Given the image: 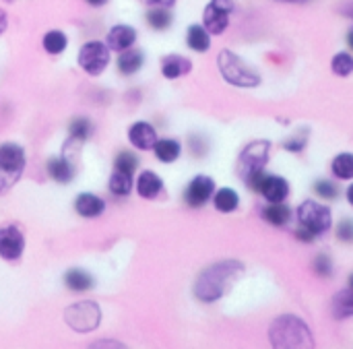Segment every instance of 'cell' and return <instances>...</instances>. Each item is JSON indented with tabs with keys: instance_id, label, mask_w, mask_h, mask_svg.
Instances as JSON below:
<instances>
[{
	"instance_id": "1",
	"label": "cell",
	"mask_w": 353,
	"mask_h": 349,
	"mask_svg": "<svg viewBox=\"0 0 353 349\" xmlns=\"http://www.w3.org/2000/svg\"><path fill=\"white\" fill-rule=\"evenodd\" d=\"M269 343L273 349H316L310 325L298 315H279L269 325Z\"/></svg>"
},
{
	"instance_id": "2",
	"label": "cell",
	"mask_w": 353,
	"mask_h": 349,
	"mask_svg": "<svg viewBox=\"0 0 353 349\" xmlns=\"http://www.w3.org/2000/svg\"><path fill=\"white\" fill-rule=\"evenodd\" d=\"M242 269L244 267L238 261H221V263L207 267L194 283V296L207 304L217 302L230 290V286L236 281Z\"/></svg>"
},
{
	"instance_id": "3",
	"label": "cell",
	"mask_w": 353,
	"mask_h": 349,
	"mask_svg": "<svg viewBox=\"0 0 353 349\" xmlns=\"http://www.w3.org/2000/svg\"><path fill=\"white\" fill-rule=\"evenodd\" d=\"M217 66L221 77L240 89H254L261 85V72L256 68H252L244 58H240L236 52L232 50H221L217 56Z\"/></svg>"
},
{
	"instance_id": "4",
	"label": "cell",
	"mask_w": 353,
	"mask_h": 349,
	"mask_svg": "<svg viewBox=\"0 0 353 349\" xmlns=\"http://www.w3.org/2000/svg\"><path fill=\"white\" fill-rule=\"evenodd\" d=\"M294 215L298 219V228H304L306 232H310L316 238L325 236L333 228V211L327 203H323L319 199L302 201Z\"/></svg>"
},
{
	"instance_id": "5",
	"label": "cell",
	"mask_w": 353,
	"mask_h": 349,
	"mask_svg": "<svg viewBox=\"0 0 353 349\" xmlns=\"http://www.w3.org/2000/svg\"><path fill=\"white\" fill-rule=\"evenodd\" d=\"M271 151H273V145L267 139L248 143L238 157V174L242 176V180L250 178L259 172H265V168L271 159Z\"/></svg>"
},
{
	"instance_id": "6",
	"label": "cell",
	"mask_w": 353,
	"mask_h": 349,
	"mask_svg": "<svg viewBox=\"0 0 353 349\" xmlns=\"http://www.w3.org/2000/svg\"><path fill=\"white\" fill-rule=\"evenodd\" d=\"M110 52L112 50L108 48V43H103L99 39H91V41L83 43L79 48L77 62H79V66L87 74L97 77V74H101L108 68V64H110Z\"/></svg>"
},
{
	"instance_id": "7",
	"label": "cell",
	"mask_w": 353,
	"mask_h": 349,
	"mask_svg": "<svg viewBox=\"0 0 353 349\" xmlns=\"http://www.w3.org/2000/svg\"><path fill=\"white\" fill-rule=\"evenodd\" d=\"M236 10L234 0H209L203 10V27L211 35H221L228 31L232 23V14Z\"/></svg>"
},
{
	"instance_id": "8",
	"label": "cell",
	"mask_w": 353,
	"mask_h": 349,
	"mask_svg": "<svg viewBox=\"0 0 353 349\" xmlns=\"http://www.w3.org/2000/svg\"><path fill=\"white\" fill-rule=\"evenodd\" d=\"M252 192H259L267 203H285L290 199V195H292V188H290V180L288 178H283L279 174L265 172L256 180Z\"/></svg>"
},
{
	"instance_id": "9",
	"label": "cell",
	"mask_w": 353,
	"mask_h": 349,
	"mask_svg": "<svg viewBox=\"0 0 353 349\" xmlns=\"http://www.w3.org/2000/svg\"><path fill=\"white\" fill-rule=\"evenodd\" d=\"M217 184H215V180L211 178V176H205V174H199V176H194L188 184H186V188H184V203L190 207V209H201V207H205L211 199H213V195H215V188Z\"/></svg>"
},
{
	"instance_id": "10",
	"label": "cell",
	"mask_w": 353,
	"mask_h": 349,
	"mask_svg": "<svg viewBox=\"0 0 353 349\" xmlns=\"http://www.w3.org/2000/svg\"><path fill=\"white\" fill-rule=\"evenodd\" d=\"M23 250H25L23 232L17 226L0 228V257L6 261H17V259H21Z\"/></svg>"
},
{
	"instance_id": "11",
	"label": "cell",
	"mask_w": 353,
	"mask_h": 349,
	"mask_svg": "<svg viewBox=\"0 0 353 349\" xmlns=\"http://www.w3.org/2000/svg\"><path fill=\"white\" fill-rule=\"evenodd\" d=\"M137 29L132 25H126V23H118L114 25L108 35H105V43L112 52H124V50H130L134 43H137Z\"/></svg>"
},
{
	"instance_id": "12",
	"label": "cell",
	"mask_w": 353,
	"mask_h": 349,
	"mask_svg": "<svg viewBox=\"0 0 353 349\" xmlns=\"http://www.w3.org/2000/svg\"><path fill=\"white\" fill-rule=\"evenodd\" d=\"M25 168V151L17 143L0 145V170L6 174H19Z\"/></svg>"
},
{
	"instance_id": "13",
	"label": "cell",
	"mask_w": 353,
	"mask_h": 349,
	"mask_svg": "<svg viewBox=\"0 0 353 349\" xmlns=\"http://www.w3.org/2000/svg\"><path fill=\"white\" fill-rule=\"evenodd\" d=\"M261 217L265 223L273 228H285L294 219V209L288 203H267L261 209Z\"/></svg>"
},
{
	"instance_id": "14",
	"label": "cell",
	"mask_w": 353,
	"mask_h": 349,
	"mask_svg": "<svg viewBox=\"0 0 353 349\" xmlns=\"http://www.w3.org/2000/svg\"><path fill=\"white\" fill-rule=\"evenodd\" d=\"M128 141L141 151L153 149L157 143V130L149 122H134L128 128Z\"/></svg>"
},
{
	"instance_id": "15",
	"label": "cell",
	"mask_w": 353,
	"mask_h": 349,
	"mask_svg": "<svg viewBox=\"0 0 353 349\" xmlns=\"http://www.w3.org/2000/svg\"><path fill=\"white\" fill-rule=\"evenodd\" d=\"M192 70V62L190 58L182 56V54H168L161 58V74L170 81L180 79L184 74H188Z\"/></svg>"
},
{
	"instance_id": "16",
	"label": "cell",
	"mask_w": 353,
	"mask_h": 349,
	"mask_svg": "<svg viewBox=\"0 0 353 349\" xmlns=\"http://www.w3.org/2000/svg\"><path fill=\"white\" fill-rule=\"evenodd\" d=\"M74 211L81 215V217H87V219H93V217H99L103 211H105V201L91 195V192H83L74 199Z\"/></svg>"
},
{
	"instance_id": "17",
	"label": "cell",
	"mask_w": 353,
	"mask_h": 349,
	"mask_svg": "<svg viewBox=\"0 0 353 349\" xmlns=\"http://www.w3.org/2000/svg\"><path fill=\"white\" fill-rule=\"evenodd\" d=\"M186 46L196 54H205L211 50V33L203 25L192 23L186 29Z\"/></svg>"
},
{
	"instance_id": "18",
	"label": "cell",
	"mask_w": 353,
	"mask_h": 349,
	"mask_svg": "<svg viewBox=\"0 0 353 349\" xmlns=\"http://www.w3.org/2000/svg\"><path fill=\"white\" fill-rule=\"evenodd\" d=\"M331 315L337 321L353 319V292L350 288L339 290L331 300Z\"/></svg>"
},
{
	"instance_id": "19",
	"label": "cell",
	"mask_w": 353,
	"mask_h": 349,
	"mask_svg": "<svg viewBox=\"0 0 353 349\" xmlns=\"http://www.w3.org/2000/svg\"><path fill=\"white\" fill-rule=\"evenodd\" d=\"M213 207L219 211V213H234L240 209V195L238 190L230 188V186H223V188H217L213 199H211Z\"/></svg>"
},
{
	"instance_id": "20",
	"label": "cell",
	"mask_w": 353,
	"mask_h": 349,
	"mask_svg": "<svg viewBox=\"0 0 353 349\" xmlns=\"http://www.w3.org/2000/svg\"><path fill=\"white\" fill-rule=\"evenodd\" d=\"M137 192L143 199H157L163 190V180L155 174V172H143L137 180Z\"/></svg>"
},
{
	"instance_id": "21",
	"label": "cell",
	"mask_w": 353,
	"mask_h": 349,
	"mask_svg": "<svg viewBox=\"0 0 353 349\" xmlns=\"http://www.w3.org/2000/svg\"><path fill=\"white\" fill-rule=\"evenodd\" d=\"M116 64H118L120 74L130 77V74H137V72L143 68V64H145V56H143V52H141V50L130 48V50L120 52V56H118Z\"/></svg>"
},
{
	"instance_id": "22",
	"label": "cell",
	"mask_w": 353,
	"mask_h": 349,
	"mask_svg": "<svg viewBox=\"0 0 353 349\" xmlns=\"http://www.w3.org/2000/svg\"><path fill=\"white\" fill-rule=\"evenodd\" d=\"M331 174L337 182H352L353 180V153L341 151L331 159Z\"/></svg>"
},
{
	"instance_id": "23",
	"label": "cell",
	"mask_w": 353,
	"mask_h": 349,
	"mask_svg": "<svg viewBox=\"0 0 353 349\" xmlns=\"http://www.w3.org/2000/svg\"><path fill=\"white\" fill-rule=\"evenodd\" d=\"M48 174L52 180L66 184L74 178V166L66 157H50L48 159Z\"/></svg>"
},
{
	"instance_id": "24",
	"label": "cell",
	"mask_w": 353,
	"mask_h": 349,
	"mask_svg": "<svg viewBox=\"0 0 353 349\" xmlns=\"http://www.w3.org/2000/svg\"><path fill=\"white\" fill-rule=\"evenodd\" d=\"M153 153L161 163H174L182 155V145L176 139H157Z\"/></svg>"
},
{
	"instance_id": "25",
	"label": "cell",
	"mask_w": 353,
	"mask_h": 349,
	"mask_svg": "<svg viewBox=\"0 0 353 349\" xmlns=\"http://www.w3.org/2000/svg\"><path fill=\"white\" fill-rule=\"evenodd\" d=\"M312 192L323 203H333L341 197V188L337 180H331V178H316L312 182Z\"/></svg>"
},
{
	"instance_id": "26",
	"label": "cell",
	"mask_w": 353,
	"mask_h": 349,
	"mask_svg": "<svg viewBox=\"0 0 353 349\" xmlns=\"http://www.w3.org/2000/svg\"><path fill=\"white\" fill-rule=\"evenodd\" d=\"M145 23H147L153 31H165V29L172 27L174 14H172L170 8L153 6V8H147V12H145Z\"/></svg>"
},
{
	"instance_id": "27",
	"label": "cell",
	"mask_w": 353,
	"mask_h": 349,
	"mask_svg": "<svg viewBox=\"0 0 353 349\" xmlns=\"http://www.w3.org/2000/svg\"><path fill=\"white\" fill-rule=\"evenodd\" d=\"M41 46H43V50H46L48 54L58 56V54H62V52L68 48V37H66V33L60 31V29H50V31L43 33Z\"/></svg>"
},
{
	"instance_id": "28",
	"label": "cell",
	"mask_w": 353,
	"mask_h": 349,
	"mask_svg": "<svg viewBox=\"0 0 353 349\" xmlns=\"http://www.w3.org/2000/svg\"><path fill=\"white\" fill-rule=\"evenodd\" d=\"M64 286L70 292H87L93 288V277L83 269H70L64 273Z\"/></svg>"
},
{
	"instance_id": "29",
	"label": "cell",
	"mask_w": 353,
	"mask_h": 349,
	"mask_svg": "<svg viewBox=\"0 0 353 349\" xmlns=\"http://www.w3.org/2000/svg\"><path fill=\"white\" fill-rule=\"evenodd\" d=\"M331 70H333V74L335 77H341V79H345V77H352L353 74V54L347 50H341V52H337L333 58H331Z\"/></svg>"
},
{
	"instance_id": "30",
	"label": "cell",
	"mask_w": 353,
	"mask_h": 349,
	"mask_svg": "<svg viewBox=\"0 0 353 349\" xmlns=\"http://www.w3.org/2000/svg\"><path fill=\"white\" fill-rule=\"evenodd\" d=\"M110 190L116 197H128L132 192V174H124L114 170L112 178H110Z\"/></svg>"
},
{
	"instance_id": "31",
	"label": "cell",
	"mask_w": 353,
	"mask_h": 349,
	"mask_svg": "<svg viewBox=\"0 0 353 349\" xmlns=\"http://www.w3.org/2000/svg\"><path fill=\"white\" fill-rule=\"evenodd\" d=\"M312 271H314V275L321 277V279H331V277L335 275V263H333L331 255L319 252V255L314 257V261H312Z\"/></svg>"
},
{
	"instance_id": "32",
	"label": "cell",
	"mask_w": 353,
	"mask_h": 349,
	"mask_svg": "<svg viewBox=\"0 0 353 349\" xmlns=\"http://www.w3.org/2000/svg\"><path fill=\"white\" fill-rule=\"evenodd\" d=\"M93 132V124L89 118H74L68 124V134L72 141H87Z\"/></svg>"
},
{
	"instance_id": "33",
	"label": "cell",
	"mask_w": 353,
	"mask_h": 349,
	"mask_svg": "<svg viewBox=\"0 0 353 349\" xmlns=\"http://www.w3.org/2000/svg\"><path fill=\"white\" fill-rule=\"evenodd\" d=\"M139 168V157L130 151H120L114 159V170L124 172V174H134Z\"/></svg>"
},
{
	"instance_id": "34",
	"label": "cell",
	"mask_w": 353,
	"mask_h": 349,
	"mask_svg": "<svg viewBox=\"0 0 353 349\" xmlns=\"http://www.w3.org/2000/svg\"><path fill=\"white\" fill-rule=\"evenodd\" d=\"M335 236L343 244H353V217H341L335 226Z\"/></svg>"
},
{
	"instance_id": "35",
	"label": "cell",
	"mask_w": 353,
	"mask_h": 349,
	"mask_svg": "<svg viewBox=\"0 0 353 349\" xmlns=\"http://www.w3.org/2000/svg\"><path fill=\"white\" fill-rule=\"evenodd\" d=\"M308 147V132H298L283 141V149L290 153H302Z\"/></svg>"
},
{
	"instance_id": "36",
	"label": "cell",
	"mask_w": 353,
	"mask_h": 349,
	"mask_svg": "<svg viewBox=\"0 0 353 349\" xmlns=\"http://www.w3.org/2000/svg\"><path fill=\"white\" fill-rule=\"evenodd\" d=\"M188 143H190V149H192V153H194L196 157H199V155L203 157V155L207 153V149H209L205 137H199V134H192V137L188 139Z\"/></svg>"
},
{
	"instance_id": "37",
	"label": "cell",
	"mask_w": 353,
	"mask_h": 349,
	"mask_svg": "<svg viewBox=\"0 0 353 349\" xmlns=\"http://www.w3.org/2000/svg\"><path fill=\"white\" fill-rule=\"evenodd\" d=\"M143 4H147L149 8L153 6H161V8H172L176 4V0H141Z\"/></svg>"
},
{
	"instance_id": "38",
	"label": "cell",
	"mask_w": 353,
	"mask_h": 349,
	"mask_svg": "<svg viewBox=\"0 0 353 349\" xmlns=\"http://www.w3.org/2000/svg\"><path fill=\"white\" fill-rule=\"evenodd\" d=\"M91 349H126L124 346H120V343H116V341H97V343H93Z\"/></svg>"
},
{
	"instance_id": "39",
	"label": "cell",
	"mask_w": 353,
	"mask_h": 349,
	"mask_svg": "<svg viewBox=\"0 0 353 349\" xmlns=\"http://www.w3.org/2000/svg\"><path fill=\"white\" fill-rule=\"evenodd\" d=\"M6 27H8V14H6V10L0 8V35L6 31Z\"/></svg>"
},
{
	"instance_id": "40",
	"label": "cell",
	"mask_w": 353,
	"mask_h": 349,
	"mask_svg": "<svg viewBox=\"0 0 353 349\" xmlns=\"http://www.w3.org/2000/svg\"><path fill=\"white\" fill-rule=\"evenodd\" d=\"M345 201L350 203V207L353 209V180L350 182V186L345 188Z\"/></svg>"
},
{
	"instance_id": "41",
	"label": "cell",
	"mask_w": 353,
	"mask_h": 349,
	"mask_svg": "<svg viewBox=\"0 0 353 349\" xmlns=\"http://www.w3.org/2000/svg\"><path fill=\"white\" fill-rule=\"evenodd\" d=\"M345 43H347L350 52L353 54V27H350V29H347V33H345Z\"/></svg>"
},
{
	"instance_id": "42",
	"label": "cell",
	"mask_w": 353,
	"mask_h": 349,
	"mask_svg": "<svg viewBox=\"0 0 353 349\" xmlns=\"http://www.w3.org/2000/svg\"><path fill=\"white\" fill-rule=\"evenodd\" d=\"M85 2H87L89 6H93V8H101V6H105L110 0H85Z\"/></svg>"
},
{
	"instance_id": "43",
	"label": "cell",
	"mask_w": 353,
	"mask_h": 349,
	"mask_svg": "<svg viewBox=\"0 0 353 349\" xmlns=\"http://www.w3.org/2000/svg\"><path fill=\"white\" fill-rule=\"evenodd\" d=\"M347 288L353 292V273H350V277H347Z\"/></svg>"
},
{
	"instance_id": "44",
	"label": "cell",
	"mask_w": 353,
	"mask_h": 349,
	"mask_svg": "<svg viewBox=\"0 0 353 349\" xmlns=\"http://www.w3.org/2000/svg\"><path fill=\"white\" fill-rule=\"evenodd\" d=\"M4 2H14V0H4Z\"/></svg>"
}]
</instances>
